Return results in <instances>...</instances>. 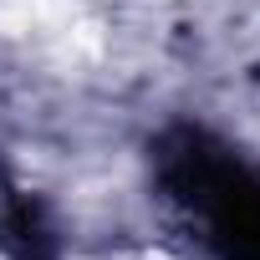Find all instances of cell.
<instances>
[{
    "label": "cell",
    "instance_id": "cell-2",
    "mask_svg": "<svg viewBox=\"0 0 260 260\" xmlns=\"http://www.w3.org/2000/svg\"><path fill=\"white\" fill-rule=\"evenodd\" d=\"M6 240L21 250V260H41L46 255V235H41V219L31 204H11L6 214Z\"/></svg>",
    "mask_w": 260,
    "mask_h": 260
},
{
    "label": "cell",
    "instance_id": "cell-1",
    "mask_svg": "<svg viewBox=\"0 0 260 260\" xmlns=\"http://www.w3.org/2000/svg\"><path fill=\"white\" fill-rule=\"evenodd\" d=\"M164 184L179 204L209 214L224 260H260V179L235 164L199 127H174L164 138Z\"/></svg>",
    "mask_w": 260,
    "mask_h": 260
}]
</instances>
